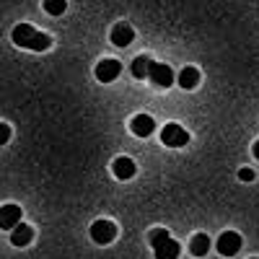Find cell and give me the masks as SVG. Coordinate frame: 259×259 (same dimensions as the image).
<instances>
[{
	"mask_svg": "<svg viewBox=\"0 0 259 259\" xmlns=\"http://www.w3.org/2000/svg\"><path fill=\"white\" fill-rule=\"evenodd\" d=\"M150 57H145V55H140V57H135L133 60V65H130V68H133V75L135 78H148V70H150Z\"/></svg>",
	"mask_w": 259,
	"mask_h": 259,
	"instance_id": "15",
	"label": "cell"
},
{
	"mask_svg": "<svg viewBox=\"0 0 259 259\" xmlns=\"http://www.w3.org/2000/svg\"><path fill=\"white\" fill-rule=\"evenodd\" d=\"M91 239H94L96 244H101V246L112 244V241L117 239V226H114L112 221H96V223L91 226Z\"/></svg>",
	"mask_w": 259,
	"mask_h": 259,
	"instance_id": "6",
	"label": "cell"
},
{
	"mask_svg": "<svg viewBox=\"0 0 259 259\" xmlns=\"http://www.w3.org/2000/svg\"><path fill=\"white\" fill-rule=\"evenodd\" d=\"M148 78H150V83H156L158 89H168V85H171V83L177 80L174 70H171L168 65H163V62H150Z\"/></svg>",
	"mask_w": 259,
	"mask_h": 259,
	"instance_id": "4",
	"label": "cell"
},
{
	"mask_svg": "<svg viewBox=\"0 0 259 259\" xmlns=\"http://www.w3.org/2000/svg\"><path fill=\"white\" fill-rule=\"evenodd\" d=\"M45 11L50 13V16H62L65 13V8H68V0H45Z\"/></svg>",
	"mask_w": 259,
	"mask_h": 259,
	"instance_id": "16",
	"label": "cell"
},
{
	"mask_svg": "<svg viewBox=\"0 0 259 259\" xmlns=\"http://www.w3.org/2000/svg\"><path fill=\"white\" fill-rule=\"evenodd\" d=\"M251 153H254V158H256V161H259V140H256V143H254V148H251Z\"/></svg>",
	"mask_w": 259,
	"mask_h": 259,
	"instance_id": "19",
	"label": "cell"
},
{
	"mask_svg": "<svg viewBox=\"0 0 259 259\" xmlns=\"http://www.w3.org/2000/svg\"><path fill=\"white\" fill-rule=\"evenodd\" d=\"M177 80H179V85H182L184 91H192V89H197V83H200V70L189 65V68H184V70L177 75Z\"/></svg>",
	"mask_w": 259,
	"mask_h": 259,
	"instance_id": "13",
	"label": "cell"
},
{
	"mask_svg": "<svg viewBox=\"0 0 259 259\" xmlns=\"http://www.w3.org/2000/svg\"><path fill=\"white\" fill-rule=\"evenodd\" d=\"M239 179H241V182H254V171H251V168H241V171H239Z\"/></svg>",
	"mask_w": 259,
	"mask_h": 259,
	"instance_id": "18",
	"label": "cell"
},
{
	"mask_svg": "<svg viewBox=\"0 0 259 259\" xmlns=\"http://www.w3.org/2000/svg\"><path fill=\"white\" fill-rule=\"evenodd\" d=\"M130 130H133L138 138H150V133L156 130V122L150 114H135L133 122H130Z\"/></svg>",
	"mask_w": 259,
	"mask_h": 259,
	"instance_id": "8",
	"label": "cell"
},
{
	"mask_svg": "<svg viewBox=\"0 0 259 259\" xmlns=\"http://www.w3.org/2000/svg\"><path fill=\"white\" fill-rule=\"evenodd\" d=\"M8 140H11V124L0 122V145H6Z\"/></svg>",
	"mask_w": 259,
	"mask_h": 259,
	"instance_id": "17",
	"label": "cell"
},
{
	"mask_svg": "<svg viewBox=\"0 0 259 259\" xmlns=\"http://www.w3.org/2000/svg\"><path fill=\"white\" fill-rule=\"evenodd\" d=\"M11 39H13V45H16V47H24V50H31V52H45V50L52 47V39H50L47 34L36 31V29L29 26V24H18V26H13Z\"/></svg>",
	"mask_w": 259,
	"mask_h": 259,
	"instance_id": "1",
	"label": "cell"
},
{
	"mask_svg": "<svg viewBox=\"0 0 259 259\" xmlns=\"http://www.w3.org/2000/svg\"><path fill=\"white\" fill-rule=\"evenodd\" d=\"M150 246L156 251V259H177L179 256V244L171 239V233L166 228L150 231Z\"/></svg>",
	"mask_w": 259,
	"mask_h": 259,
	"instance_id": "2",
	"label": "cell"
},
{
	"mask_svg": "<svg viewBox=\"0 0 259 259\" xmlns=\"http://www.w3.org/2000/svg\"><path fill=\"white\" fill-rule=\"evenodd\" d=\"M109 39H112L114 47H130V41L135 39V31H133V26H127V24H117L112 29Z\"/></svg>",
	"mask_w": 259,
	"mask_h": 259,
	"instance_id": "10",
	"label": "cell"
},
{
	"mask_svg": "<svg viewBox=\"0 0 259 259\" xmlns=\"http://www.w3.org/2000/svg\"><path fill=\"white\" fill-rule=\"evenodd\" d=\"M18 223H21V207L18 205H3L0 207V228L13 231Z\"/></svg>",
	"mask_w": 259,
	"mask_h": 259,
	"instance_id": "9",
	"label": "cell"
},
{
	"mask_svg": "<svg viewBox=\"0 0 259 259\" xmlns=\"http://www.w3.org/2000/svg\"><path fill=\"white\" fill-rule=\"evenodd\" d=\"M215 249H218V254H223V256L239 254V249H241V233H236V231L221 233L218 241H215Z\"/></svg>",
	"mask_w": 259,
	"mask_h": 259,
	"instance_id": "5",
	"label": "cell"
},
{
	"mask_svg": "<svg viewBox=\"0 0 259 259\" xmlns=\"http://www.w3.org/2000/svg\"><path fill=\"white\" fill-rule=\"evenodd\" d=\"M210 236L207 233H194L192 236V241H189V251L194 254V256H205L207 251H210Z\"/></svg>",
	"mask_w": 259,
	"mask_h": 259,
	"instance_id": "14",
	"label": "cell"
},
{
	"mask_svg": "<svg viewBox=\"0 0 259 259\" xmlns=\"http://www.w3.org/2000/svg\"><path fill=\"white\" fill-rule=\"evenodd\" d=\"M119 73H122L119 60H101L96 65V80L99 83H112V80H117Z\"/></svg>",
	"mask_w": 259,
	"mask_h": 259,
	"instance_id": "7",
	"label": "cell"
},
{
	"mask_svg": "<svg viewBox=\"0 0 259 259\" xmlns=\"http://www.w3.org/2000/svg\"><path fill=\"white\" fill-rule=\"evenodd\" d=\"M161 143L168 145V148H184V145L189 143V133H187L182 124L168 122V124L161 130Z\"/></svg>",
	"mask_w": 259,
	"mask_h": 259,
	"instance_id": "3",
	"label": "cell"
},
{
	"mask_svg": "<svg viewBox=\"0 0 259 259\" xmlns=\"http://www.w3.org/2000/svg\"><path fill=\"white\" fill-rule=\"evenodd\" d=\"M112 171H114V177H117V179L127 182V179H133V177H135V163L130 161L127 156H119V158H114Z\"/></svg>",
	"mask_w": 259,
	"mask_h": 259,
	"instance_id": "11",
	"label": "cell"
},
{
	"mask_svg": "<svg viewBox=\"0 0 259 259\" xmlns=\"http://www.w3.org/2000/svg\"><path fill=\"white\" fill-rule=\"evenodd\" d=\"M31 239H34V228L31 226H26V223H18L16 228H13V233H11V244L13 246H26V244H31Z\"/></svg>",
	"mask_w": 259,
	"mask_h": 259,
	"instance_id": "12",
	"label": "cell"
}]
</instances>
